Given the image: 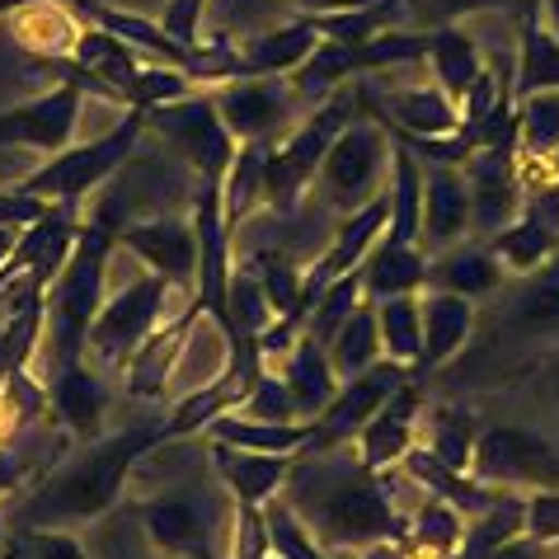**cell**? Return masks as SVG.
<instances>
[{"mask_svg":"<svg viewBox=\"0 0 559 559\" xmlns=\"http://www.w3.org/2000/svg\"><path fill=\"white\" fill-rule=\"evenodd\" d=\"M461 536H465V512H456L452 503H442V499H432V493H424L418 508L409 512V540L405 546L414 555L452 559L456 546H461Z\"/></svg>","mask_w":559,"mask_h":559,"instance_id":"obj_34","label":"cell"},{"mask_svg":"<svg viewBox=\"0 0 559 559\" xmlns=\"http://www.w3.org/2000/svg\"><path fill=\"white\" fill-rule=\"evenodd\" d=\"M207 5H212V0H165V5H160L165 34L175 38V43H183V48H203Z\"/></svg>","mask_w":559,"mask_h":559,"instance_id":"obj_45","label":"cell"},{"mask_svg":"<svg viewBox=\"0 0 559 559\" xmlns=\"http://www.w3.org/2000/svg\"><path fill=\"white\" fill-rule=\"evenodd\" d=\"M418 414H424V385L414 377L367 418V428L353 438V452L362 456L367 471H385L418 442Z\"/></svg>","mask_w":559,"mask_h":559,"instance_id":"obj_18","label":"cell"},{"mask_svg":"<svg viewBox=\"0 0 559 559\" xmlns=\"http://www.w3.org/2000/svg\"><path fill=\"white\" fill-rule=\"evenodd\" d=\"M118 250H128L136 263L160 273L179 292L193 287L198 297V226L193 216H146V222L118 226Z\"/></svg>","mask_w":559,"mask_h":559,"instance_id":"obj_13","label":"cell"},{"mask_svg":"<svg viewBox=\"0 0 559 559\" xmlns=\"http://www.w3.org/2000/svg\"><path fill=\"white\" fill-rule=\"evenodd\" d=\"M324 348H330V362L338 371V381H348V377H357V371H367L371 362H381V334H377V310H371V301L357 306Z\"/></svg>","mask_w":559,"mask_h":559,"instance_id":"obj_36","label":"cell"},{"mask_svg":"<svg viewBox=\"0 0 559 559\" xmlns=\"http://www.w3.org/2000/svg\"><path fill=\"white\" fill-rule=\"evenodd\" d=\"M193 81L183 67H169V61H146L142 75L132 81L128 90V108H155V104H169V99H183L193 95Z\"/></svg>","mask_w":559,"mask_h":559,"instance_id":"obj_41","label":"cell"},{"mask_svg":"<svg viewBox=\"0 0 559 559\" xmlns=\"http://www.w3.org/2000/svg\"><path fill=\"white\" fill-rule=\"evenodd\" d=\"M503 334L512 338H555L559 334V250L550 254L546 269H536L532 277H522V287L503 306Z\"/></svg>","mask_w":559,"mask_h":559,"instance_id":"obj_25","label":"cell"},{"mask_svg":"<svg viewBox=\"0 0 559 559\" xmlns=\"http://www.w3.org/2000/svg\"><path fill=\"white\" fill-rule=\"evenodd\" d=\"M371 310H377L381 357H391V362H405V367H418V357H424V324H418V292H409V297H385V301H371Z\"/></svg>","mask_w":559,"mask_h":559,"instance_id":"obj_35","label":"cell"},{"mask_svg":"<svg viewBox=\"0 0 559 559\" xmlns=\"http://www.w3.org/2000/svg\"><path fill=\"white\" fill-rule=\"evenodd\" d=\"M471 240V189L461 165H424V222H418V250L442 254Z\"/></svg>","mask_w":559,"mask_h":559,"instance_id":"obj_17","label":"cell"},{"mask_svg":"<svg viewBox=\"0 0 559 559\" xmlns=\"http://www.w3.org/2000/svg\"><path fill=\"white\" fill-rule=\"evenodd\" d=\"M57 203H43V198H28V193H20L14 183H5L0 189V226H10V230H24V226H34V222H43Z\"/></svg>","mask_w":559,"mask_h":559,"instance_id":"obj_47","label":"cell"},{"mask_svg":"<svg viewBox=\"0 0 559 559\" xmlns=\"http://www.w3.org/2000/svg\"><path fill=\"white\" fill-rule=\"evenodd\" d=\"M362 297L367 301H385V297H409L424 292L428 277V254L418 245H395V240H377V250L362 259Z\"/></svg>","mask_w":559,"mask_h":559,"instance_id":"obj_31","label":"cell"},{"mask_svg":"<svg viewBox=\"0 0 559 559\" xmlns=\"http://www.w3.org/2000/svg\"><path fill=\"white\" fill-rule=\"evenodd\" d=\"M503 283H508V273L499 269V259L489 254V245L461 240L442 254H428L424 292H452V297L479 301V297H493Z\"/></svg>","mask_w":559,"mask_h":559,"instance_id":"obj_21","label":"cell"},{"mask_svg":"<svg viewBox=\"0 0 559 559\" xmlns=\"http://www.w3.org/2000/svg\"><path fill=\"white\" fill-rule=\"evenodd\" d=\"M283 385L292 395V405H297V418H316L330 409V400L338 395V371L330 362V348L316 344L310 334H297V344L283 353Z\"/></svg>","mask_w":559,"mask_h":559,"instance_id":"obj_23","label":"cell"},{"mask_svg":"<svg viewBox=\"0 0 559 559\" xmlns=\"http://www.w3.org/2000/svg\"><path fill=\"white\" fill-rule=\"evenodd\" d=\"M414 14H424L432 24H471L479 14H503V10H526L532 0H409Z\"/></svg>","mask_w":559,"mask_h":559,"instance_id":"obj_43","label":"cell"},{"mask_svg":"<svg viewBox=\"0 0 559 559\" xmlns=\"http://www.w3.org/2000/svg\"><path fill=\"white\" fill-rule=\"evenodd\" d=\"M269 559H277V555H269Z\"/></svg>","mask_w":559,"mask_h":559,"instance_id":"obj_53","label":"cell"},{"mask_svg":"<svg viewBox=\"0 0 559 559\" xmlns=\"http://www.w3.org/2000/svg\"><path fill=\"white\" fill-rule=\"evenodd\" d=\"M142 132H146V118L142 108H128L114 128L99 132V136H81L71 142L67 151L48 155L43 165H34L28 175L14 179V189L28 193V198H43V203H81L99 189L104 179H114L118 169H128V160L142 151Z\"/></svg>","mask_w":559,"mask_h":559,"instance_id":"obj_5","label":"cell"},{"mask_svg":"<svg viewBox=\"0 0 559 559\" xmlns=\"http://www.w3.org/2000/svg\"><path fill=\"white\" fill-rule=\"evenodd\" d=\"M297 14H338V10H362L371 0H292Z\"/></svg>","mask_w":559,"mask_h":559,"instance_id":"obj_49","label":"cell"},{"mask_svg":"<svg viewBox=\"0 0 559 559\" xmlns=\"http://www.w3.org/2000/svg\"><path fill=\"white\" fill-rule=\"evenodd\" d=\"M475 301L452 297V292H418V324H424V357L418 367H442L465 353L475 334Z\"/></svg>","mask_w":559,"mask_h":559,"instance_id":"obj_24","label":"cell"},{"mask_svg":"<svg viewBox=\"0 0 559 559\" xmlns=\"http://www.w3.org/2000/svg\"><path fill=\"white\" fill-rule=\"evenodd\" d=\"M85 24L90 20L81 10H71L67 0H24L20 10L5 14L10 38L20 43L24 52H38L43 61H71Z\"/></svg>","mask_w":559,"mask_h":559,"instance_id":"obj_19","label":"cell"},{"mask_svg":"<svg viewBox=\"0 0 559 559\" xmlns=\"http://www.w3.org/2000/svg\"><path fill=\"white\" fill-rule=\"evenodd\" d=\"M555 555V546H546V540H536V536H512V540H503L499 550H493L489 559H550Z\"/></svg>","mask_w":559,"mask_h":559,"instance_id":"obj_48","label":"cell"},{"mask_svg":"<svg viewBox=\"0 0 559 559\" xmlns=\"http://www.w3.org/2000/svg\"><path fill=\"white\" fill-rule=\"evenodd\" d=\"M175 292L179 287L165 283L160 273H151L146 263H136L128 277L108 273L104 301H99L95 324H90V338H85V357L104 371V377H122V367L132 362V353L142 348L169 316H179Z\"/></svg>","mask_w":559,"mask_h":559,"instance_id":"obj_4","label":"cell"},{"mask_svg":"<svg viewBox=\"0 0 559 559\" xmlns=\"http://www.w3.org/2000/svg\"><path fill=\"white\" fill-rule=\"evenodd\" d=\"M357 108H377V122H385V132L400 136H452L461 132V104L447 95L438 81H418V85H381L377 99L357 95Z\"/></svg>","mask_w":559,"mask_h":559,"instance_id":"obj_15","label":"cell"},{"mask_svg":"<svg viewBox=\"0 0 559 559\" xmlns=\"http://www.w3.org/2000/svg\"><path fill=\"white\" fill-rule=\"evenodd\" d=\"M424 61H428L432 81L461 104L465 90H471L479 81V71H485V48H479V38L465 24H432Z\"/></svg>","mask_w":559,"mask_h":559,"instance_id":"obj_28","label":"cell"},{"mask_svg":"<svg viewBox=\"0 0 559 559\" xmlns=\"http://www.w3.org/2000/svg\"><path fill=\"white\" fill-rule=\"evenodd\" d=\"M104 559H160L151 550L142 522L132 518V508H114V522L104 526Z\"/></svg>","mask_w":559,"mask_h":559,"instance_id":"obj_44","label":"cell"},{"mask_svg":"<svg viewBox=\"0 0 559 559\" xmlns=\"http://www.w3.org/2000/svg\"><path fill=\"white\" fill-rule=\"evenodd\" d=\"M485 245H489V254L499 259V269L508 277H532L536 269H546L550 254L559 250V222H550V216H540L532 207H522L518 222L493 230Z\"/></svg>","mask_w":559,"mask_h":559,"instance_id":"obj_27","label":"cell"},{"mask_svg":"<svg viewBox=\"0 0 559 559\" xmlns=\"http://www.w3.org/2000/svg\"><path fill=\"white\" fill-rule=\"evenodd\" d=\"M160 418L142 424V428H122L114 438L104 432V438L85 442L81 452L71 461H61L57 471L14 508V518L5 526H24V532L67 526V532H75V526L104 522L108 512L122 503V493H128V475H132L136 456L160 442Z\"/></svg>","mask_w":559,"mask_h":559,"instance_id":"obj_2","label":"cell"},{"mask_svg":"<svg viewBox=\"0 0 559 559\" xmlns=\"http://www.w3.org/2000/svg\"><path fill=\"white\" fill-rule=\"evenodd\" d=\"M142 118H146V132H155L165 151H175L183 165L198 169L203 183L226 179L240 142L226 132V122L212 104V90H193V95H183V99L142 108Z\"/></svg>","mask_w":559,"mask_h":559,"instance_id":"obj_8","label":"cell"},{"mask_svg":"<svg viewBox=\"0 0 559 559\" xmlns=\"http://www.w3.org/2000/svg\"><path fill=\"white\" fill-rule=\"evenodd\" d=\"M263 526H269V546H273L277 559H338V555H330L316 536L306 532L301 518L283 499L263 503Z\"/></svg>","mask_w":559,"mask_h":559,"instance_id":"obj_40","label":"cell"},{"mask_svg":"<svg viewBox=\"0 0 559 559\" xmlns=\"http://www.w3.org/2000/svg\"><path fill=\"white\" fill-rule=\"evenodd\" d=\"M414 377V367L405 362H391V357H381V362H371L367 371H357V377L338 381V395L330 400V409L316 418V438H310V452H330V447H348L357 432L367 428V418L377 414L385 400H391L400 385Z\"/></svg>","mask_w":559,"mask_h":559,"instance_id":"obj_12","label":"cell"},{"mask_svg":"<svg viewBox=\"0 0 559 559\" xmlns=\"http://www.w3.org/2000/svg\"><path fill=\"white\" fill-rule=\"evenodd\" d=\"M207 461L216 479L226 485V493L245 508H263L269 499L283 493V479L292 471V456H273V452H240V447H222L207 442Z\"/></svg>","mask_w":559,"mask_h":559,"instance_id":"obj_20","label":"cell"},{"mask_svg":"<svg viewBox=\"0 0 559 559\" xmlns=\"http://www.w3.org/2000/svg\"><path fill=\"white\" fill-rule=\"evenodd\" d=\"M0 540H5V508H0Z\"/></svg>","mask_w":559,"mask_h":559,"instance_id":"obj_51","label":"cell"},{"mask_svg":"<svg viewBox=\"0 0 559 559\" xmlns=\"http://www.w3.org/2000/svg\"><path fill=\"white\" fill-rule=\"evenodd\" d=\"M559 146V90H540L512 104V151L550 155Z\"/></svg>","mask_w":559,"mask_h":559,"instance_id":"obj_37","label":"cell"},{"mask_svg":"<svg viewBox=\"0 0 559 559\" xmlns=\"http://www.w3.org/2000/svg\"><path fill=\"white\" fill-rule=\"evenodd\" d=\"M465 189H471V236H493V230L512 226L522 216V183L518 165H512V142L479 146L471 160L461 165Z\"/></svg>","mask_w":559,"mask_h":559,"instance_id":"obj_14","label":"cell"},{"mask_svg":"<svg viewBox=\"0 0 559 559\" xmlns=\"http://www.w3.org/2000/svg\"><path fill=\"white\" fill-rule=\"evenodd\" d=\"M555 550H559V546H555ZM550 559H559V555H550Z\"/></svg>","mask_w":559,"mask_h":559,"instance_id":"obj_52","label":"cell"},{"mask_svg":"<svg viewBox=\"0 0 559 559\" xmlns=\"http://www.w3.org/2000/svg\"><path fill=\"white\" fill-rule=\"evenodd\" d=\"M475 438H479V424L471 418V409H452V405H438L418 414V447L432 452L442 465L471 475V456H475Z\"/></svg>","mask_w":559,"mask_h":559,"instance_id":"obj_33","label":"cell"},{"mask_svg":"<svg viewBox=\"0 0 559 559\" xmlns=\"http://www.w3.org/2000/svg\"><path fill=\"white\" fill-rule=\"evenodd\" d=\"M236 414L269 418V424H297V405H292V395H287V385H283L277 371H263V377H254V385L245 391ZM306 424H310V418H306Z\"/></svg>","mask_w":559,"mask_h":559,"instance_id":"obj_42","label":"cell"},{"mask_svg":"<svg viewBox=\"0 0 559 559\" xmlns=\"http://www.w3.org/2000/svg\"><path fill=\"white\" fill-rule=\"evenodd\" d=\"M536 20L546 24L550 38H559V0H536Z\"/></svg>","mask_w":559,"mask_h":559,"instance_id":"obj_50","label":"cell"},{"mask_svg":"<svg viewBox=\"0 0 559 559\" xmlns=\"http://www.w3.org/2000/svg\"><path fill=\"white\" fill-rule=\"evenodd\" d=\"M207 442H222V447H240V452H273V456H297L310 447V438H316V424H306V418H297V424H269V418H250V414H216L207 432Z\"/></svg>","mask_w":559,"mask_h":559,"instance_id":"obj_26","label":"cell"},{"mask_svg":"<svg viewBox=\"0 0 559 559\" xmlns=\"http://www.w3.org/2000/svg\"><path fill=\"white\" fill-rule=\"evenodd\" d=\"M362 301H367V297H362V273L353 269V273H344V277H334V283L324 287L316 301H310L301 334H310L316 344H330V338L338 334V324H344Z\"/></svg>","mask_w":559,"mask_h":559,"instance_id":"obj_38","label":"cell"},{"mask_svg":"<svg viewBox=\"0 0 559 559\" xmlns=\"http://www.w3.org/2000/svg\"><path fill=\"white\" fill-rule=\"evenodd\" d=\"M48 409L57 414L61 432H67L71 442H95L104 438V414H108V377L90 362V357H81V362L61 367L52 371L48 381Z\"/></svg>","mask_w":559,"mask_h":559,"instance_id":"obj_16","label":"cell"},{"mask_svg":"<svg viewBox=\"0 0 559 559\" xmlns=\"http://www.w3.org/2000/svg\"><path fill=\"white\" fill-rule=\"evenodd\" d=\"M263 155H269V146L240 142L236 160H230L226 179H222V226L230 240L240 236L254 212L269 207V198H263Z\"/></svg>","mask_w":559,"mask_h":559,"instance_id":"obj_32","label":"cell"},{"mask_svg":"<svg viewBox=\"0 0 559 559\" xmlns=\"http://www.w3.org/2000/svg\"><path fill=\"white\" fill-rule=\"evenodd\" d=\"M540 90H559V38L536 20V0L518 14V57H512V104Z\"/></svg>","mask_w":559,"mask_h":559,"instance_id":"obj_29","label":"cell"},{"mask_svg":"<svg viewBox=\"0 0 559 559\" xmlns=\"http://www.w3.org/2000/svg\"><path fill=\"white\" fill-rule=\"evenodd\" d=\"M395 142V136H391ZM385 236L395 245H418V222H424V160L395 142L391 151V183H385Z\"/></svg>","mask_w":559,"mask_h":559,"instance_id":"obj_30","label":"cell"},{"mask_svg":"<svg viewBox=\"0 0 559 559\" xmlns=\"http://www.w3.org/2000/svg\"><path fill=\"white\" fill-rule=\"evenodd\" d=\"M212 104L222 114L226 132L236 142H259V146H273L297 128L306 118L301 114V95L292 90L287 75H240V81H226L212 90Z\"/></svg>","mask_w":559,"mask_h":559,"instance_id":"obj_10","label":"cell"},{"mask_svg":"<svg viewBox=\"0 0 559 559\" xmlns=\"http://www.w3.org/2000/svg\"><path fill=\"white\" fill-rule=\"evenodd\" d=\"M114 236H118V226L85 222L67 263H61V273L48 283V292H43V338H38V353H34V367L43 371V381H48L52 371L85 357L90 324H95V310H99L104 287H108Z\"/></svg>","mask_w":559,"mask_h":559,"instance_id":"obj_3","label":"cell"},{"mask_svg":"<svg viewBox=\"0 0 559 559\" xmlns=\"http://www.w3.org/2000/svg\"><path fill=\"white\" fill-rule=\"evenodd\" d=\"M81 108H85V85L61 81L43 95L0 108V151H38L57 155L81 136Z\"/></svg>","mask_w":559,"mask_h":559,"instance_id":"obj_11","label":"cell"},{"mask_svg":"<svg viewBox=\"0 0 559 559\" xmlns=\"http://www.w3.org/2000/svg\"><path fill=\"white\" fill-rule=\"evenodd\" d=\"M277 499L297 512L301 526L330 555H357L377 540H400V546L409 540V518L395 512L381 475L367 471L353 442L330 452H310V447L297 452Z\"/></svg>","mask_w":559,"mask_h":559,"instance_id":"obj_1","label":"cell"},{"mask_svg":"<svg viewBox=\"0 0 559 559\" xmlns=\"http://www.w3.org/2000/svg\"><path fill=\"white\" fill-rule=\"evenodd\" d=\"M316 48H320L316 24H310L306 14H297V20L254 28L250 38H240L236 52H240V71L245 75H292Z\"/></svg>","mask_w":559,"mask_h":559,"instance_id":"obj_22","label":"cell"},{"mask_svg":"<svg viewBox=\"0 0 559 559\" xmlns=\"http://www.w3.org/2000/svg\"><path fill=\"white\" fill-rule=\"evenodd\" d=\"M471 475L489 489H512V493H536V489H559V442H550L536 428H512V424H489L475 438Z\"/></svg>","mask_w":559,"mask_h":559,"instance_id":"obj_9","label":"cell"},{"mask_svg":"<svg viewBox=\"0 0 559 559\" xmlns=\"http://www.w3.org/2000/svg\"><path fill=\"white\" fill-rule=\"evenodd\" d=\"M391 132L385 122L357 114L344 132L334 136V146L324 151V160L310 183V203L324 207L330 216H348L357 207H367L371 198L385 193L391 183Z\"/></svg>","mask_w":559,"mask_h":559,"instance_id":"obj_6","label":"cell"},{"mask_svg":"<svg viewBox=\"0 0 559 559\" xmlns=\"http://www.w3.org/2000/svg\"><path fill=\"white\" fill-rule=\"evenodd\" d=\"M526 536L559 546V489H536L526 493Z\"/></svg>","mask_w":559,"mask_h":559,"instance_id":"obj_46","label":"cell"},{"mask_svg":"<svg viewBox=\"0 0 559 559\" xmlns=\"http://www.w3.org/2000/svg\"><path fill=\"white\" fill-rule=\"evenodd\" d=\"M0 555H5V559H95L90 540L75 536V532H67V526H38V532H24V526H5Z\"/></svg>","mask_w":559,"mask_h":559,"instance_id":"obj_39","label":"cell"},{"mask_svg":"<svg viewBox=\"0 0 559 559\" xmlns=\"http://www.w3.org/2000/svg\"><path fill=\"white\" fill-rule=\"evenodd\" d=\"M353 118H357V95L344 85V90H334L324 104L310 108L283 142L269 146V155H263V198H269V207L277 216L301 207V198L310 193V183H316V169L324 160V151L334 146V136L344 132Z\"/></svg>","mask_w":559,"mask_h":559,"instance_id":"obj_7","label":"cell"}]
</instances>
